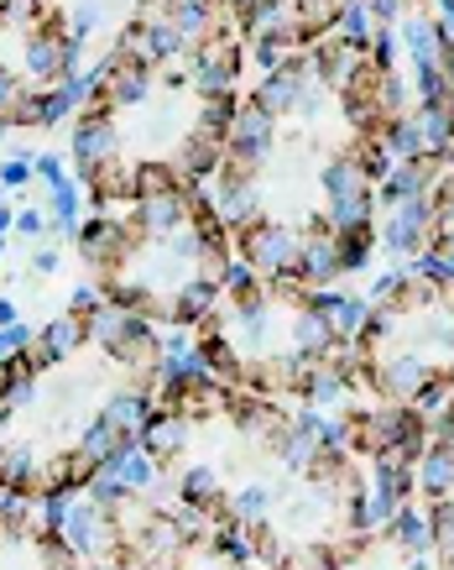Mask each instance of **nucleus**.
Returning <instances> with one entry per match:
<instances>
[{
  "label": "nucleus",
  "mask_w": 454,
  "mask_h": 570,
  "mask_svg": "<svg viewBox=\"0 0 454 570\" xmlns=\"http://www.w3.org/2000/svg\"><path fill=\"white\" fill-rule=\"evenodd\" d=\"M397 43L329 32L266 68L240 100L215 168V210L261 278L329 288L366 267L402 121Z\"/></svg>",
  "instance_id": "nucleus-1"
},
{
  "label": "nucleus",
  "mask_w": 454,
  "mask_h": 570,
  "mask_svg": "<svg viewBox=\"0 0 454 570\" xmlns=\"http://www.w3.org/2000/svg\"><path fill=\"white\" fill-rule=\"evenodd\" d=\"M345 435L314 409L282 414L277 398L240 393L194 356L189 367L168 361L141 456L178 507L261 566L350 570L376 524Z\"/></svg>",
  "instance_id": "nucleus-2"
},
{
  "label": "nucleus",
  "mask_w": 454,
  "mask_h": 570,
  "mask_svg": "<svg viewBox=\"0 0 454 570\" xmlns=\"http://www.w3.org/2000/svg\"><path fill=\"white\" fill-rule=\"evenodd\" d=\"M236 0H141L73 115V168L94 210L147 183L204 189L240 110Z\"/></svg>",
  "instance_id": "nucleus-3"
},
{
  "label": "nucleus",
  "mask_w": 454,
  "mask_h": 570,
  "mask_svg": "<svg viewBox=\"0 0 454 570\" xmlns=\"http://www.w3.org/2000/svg\"><path fill=\"white\" fill-rule=\"evenodd\" d=\"M168 351L151 320L105 299L0 361V498L58 503L84 492L141 445Z\"/></svg>",
  "instance_id": "nucleus-4"
},
{
  "label": "nucleus",
  "mask_w": 454,
  "mask_h": 570,
  "mask_svg": "<svg viewBox=\"0 0 454 570\" xmlns=\"http://www.w3.org/2000/svg\"><path fill=\"white\" fill-rule=\"evenodd\" d=\"M89 288L110 309L168 329H194L236 267V242L215 199L189 183H147L110 204L79 236Z\"/></svg>",
  "instance_id": "nucleus-5"
},
{
  "label": "nucleus",
  "mask_w": 454,
  "mask_h": 570,
  "mask_svg": "<svg viewBox=\"0 0 454 570\" xmlns=\"http://www.w3.org/2000/svg\"><path fill=\"white\" fill-rule=\"evenodd\" d=\"M334 314L340 299L325 288L277 283L236 262L194 325V351L204 372L240 393L334 403L350 382V335Z\"/></svg>",
  "instance_id": "nucleus-6"
},
{
  "label": "nucleus",
  "mask_w": 454,
  "mask_h": 570,
  "mask_svg": "<svg viewBox=\"0 0 454 570\" xmlns=\"http://www.w3.org/2000/svg\"><path fill=\"white\" fill-rule=\"evenodd\" d=\"M350 382L387 409H439L454 393V283L391 272L350 335Z\"/></svg>",
  "instance_id": "nucleus-7"
},
{
  "label": "nucleus",
  "mask_w": 454,
  "mask_h": 570,
  "mask_svg": "<svg viewBox=\"0 0 454 570\" xmlns=\"http://www.w3.org/2000/svg\"><path fill=\"white\" fill-rule=\"evenodd\" d=\"M79 79L64 0H0V126L58 121Z\"/></svg>",
  "instance_id": "nucleus-8"
},
{
  "label": "nucleus",
  "mask_w": 454,
  "mask_h": 570,
  "mask_svg": "<svg viewBox=\"0 0 454 570\" xmlns=\"http://www.w3.org/2000/svg\"><path fill=\"white\" fill-rule=\"evenodd\" d=\"M361 0H236L240 37H251V53L272 68L298 47L325 43Z\"/></svg>",
  "instance_id": "nucleus-9"
},
{
  "label": "nucleus",
  "mask_w": 454,
  "mask_h": 570,
  "mask_svg": "<svg viewBox=\"0 0 454 570\" xmlns=\"http://www.w3.org/2000/svg\"><path fill=\"white\" fill-rule=\"evenodd\" d=\"M0 570H89V560L68 545V534L37 518V503H0Z\"/></svg>",
  "instance_id": "nucleus-10"
}]
</instances>
